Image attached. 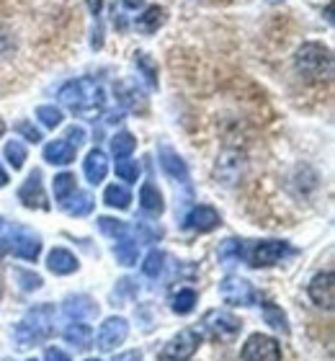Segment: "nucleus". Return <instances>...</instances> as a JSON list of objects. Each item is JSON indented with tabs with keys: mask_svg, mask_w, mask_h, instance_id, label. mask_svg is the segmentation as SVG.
I'll return each mask as SVG.
<instances>
[{
	"mask_svg": "<svg viewBox=\"0 0 335 361\" xmlns=\"http://www.w3.org/2000/svg\"><path fill=\"white\" fill-rule=\"evenodd\" d=\"M196 302H199V297H196V292L194 289H181L176 297H173V312L176 315H188L191 310L196 307Z\"/></svg>",
	"mask_w": 335,
	"mask_h": 361,
	"instance_id": "28",
	"label": "nucleus"
},
{
	"mask_svg": "<svg viewBox=\"0 0 335 361\" xmlns=\"http://www.w3.org/2000/svg\"><path fill=\"white\" fill-rule=\"evenodd\" d=\"M219 297H222L227 305H235V307H248L258 300V292L253 289V284L243 276H224L219 281Z\"/></svg>",
	"mask_w": 335,
	"mask_h": 361,
	"instance_id": "6",
	"label": "nucleus"
},
{
	"mask_svg": "<svg viewBox=\"0 0 335 361\" xmlns=\"http://www.w3.org/2000/svg\"><path fill=\"white\" fill-rule=\"evenodd\" d=\"M65 140L73 145V147H78L80 142H85V129H83V127H70V129H67Z\"/></svg>",
	"mask_w": 335,
	"mask_h": 361,
	"instance_id": "39",
	"label": "nucleus"
},
{
	"mask_svg": "<svg viewBox=\"0 0 335 361\" xmlns=\"http://www.w3.org/2000/svg\"><path fill=\"white\" fill-rule=\"evenodd\" d=\"M65 315L73 317V320H80V317H88L96 312V305H93V300L90 297H85V294H78V297H67L65 300Z\"/></svg>",
	"mask_w": 335,
	"mask_h": 361,
	"instance_id": "22",
	"label": "nucleus"
},
{
	"mask_svg": "<svg viewBox=\"0 0 335 361\" xmlns=\"http://www.w3.org/2000/svg\"><path fill=\"white\" fill-rule=\"evenodd\" d=\"M44 361H70V356L65 351H60V348H47Z\"/></svg>",
	"mask_w": 335,
	"mask_h": 361,
	"instance_id": "40",
	"label": "nucleus"
},
{
	"mask_svg": "<svg viewBox=\"0 0 335 361\" xmlns=\"http://www.w3.org/2000/svg\"><path fill=\"white\" fill-rule=\"evenodd\" d=\"M62 336H65V341L70 346L80 348V351L90 348V343H93V328H90L88 323H83V320H73V323L65 328Z\"/></svg>",
	"mask_w": 335,
	"mask_h": 361,
	"instance_id": "17",
	"label": "nucleus"
},
{
	"mask_svg": "<svg viewBox=\"0 0 335 361\" xmlns=\"http://www.w3.org/2000/svg\"><path fill=\"white\" fill-rule=\"evenodd\" d=\"M121 3H124L127 8H132V11H137V8H140L145 0H121Z\"/></svg>",
	"mask_w": 335,
	"mask_h": 361,
	"instance_id": "43",
	"label": "nucleus"
},
{
	"mask_svg": "<svg viewBox=\"0 0 335 361\" xmlns=\"http://www.w3.org/2000/svg\"><path fill=\"white\" fill-rule=\"evenodd\" d=\"M163 266H165L163 250H150L147 258H145V264H142V271H145V276L157 279L160 274H163Z\"/></svg>",
	"mask_w": 335,
	"mask_h": 361,
	"instance_id": "31",
	"label": "nucleus"
},
{
	"mask_svg": "<svg viewBox=\"0 0 335 361\" xmlns=\"http://www.w3.org/2000/svg\"><path fill=\"white\" fill-rule=\"evenodd\" d=\"M3 155H6L8 166L13 168V171H21L23 163H26V147H23V145L18 142V140H11V142L6 145Z\"/></svg>",
	"mask_w": 335,
	"mask_h": 361,
	"instance_id": "30",
	"label": "nucleus"
},
{
	"mask_svg": "<svg viewBox=\"0 0 335 361\" xmlns=\"http://www.w3.org/2000/svg\"><path fill=\"white\" fill-rule=\"evenodd\" d=\"M291 248L289 243L284 240H261L255 243L253 248H250V253H245V258L250 261V266H255V269H261V266H274L279 264L284 256H289Z\"/></svg>",
	"mask_w": 335,
	"mask_h": 361,
	"instance_id": "8",
	"label": "nucleus"
},
{
	"mask_svg": "<svg viewBox=\"0 0 335 361\" xmlns=\"http://www.w3.org/2000/svg\"><path fill=\"white\" fill-rule=\"evenodd\" d=\"M29 361H37V359H29Z\"/></svg>",
	"mask_w": 335,
	"mask_h": 361,
	"instance_id": "47",
	"label": "nucleus"
},
{
	"mask_svg": "<svg viewBox=\"0 0 335 361\" xmlns=\"http://www.w3.org/2000/svg\"><path fill=\"white\" fill-rule=\"evenodd\" d=\"M137 70H140L142 75H145V80H147L150 85H152V88H157V68L155 65H152V60H150L147 54H137Z\"/></svg>",
	"mask_w": 335,
	"mask_h": 361,
	"instance_id": "36",
	"label": "nucleus"
},
{
	"mask_svg": "<svg viewBox=\"0 0 335 361\" xmlns=\"http://www.w3.org/2000/svg\"><path fill=\"white\" fill-rule=\"evenodd\" d=\"M116 176H119L121 180H127V183H137V178H140V166H137V160H129V158L116 160Z\"/></svg>",
	"mask_w": 335,
	"mask_h": 361,
	"instance_id": "33",
	"label": "nucleus"
},
{
	"mask_svg": "<svg viewBox=\"0 0 335 361\" xmlns=\"http://www.w3.org/2000/svg\"><path fill=\"white\" fill-rule=\"evenodd\" d=\"M201 325L217 341H232L243 331V323L232 312H227V310H209L207 315L201 317Z\"/></svg>",
	"mask_w": 335,
	"mask_h": 361,
	"instance_id": "5",
	"label": "nucleus"
},
{
	"mask_svg": "<svg viewBox=\"0 0 335 361\" xmlns=\"http://www.w3.org/2000/svg\"><path fill=\"white\" fill-rule=\"evenodd\" d=\"M18 202L26 209H49V202H47L44 186H42V173L39 171H34L29 178L23 180V186L18 188Z\"/></svg>",
	"mask_w": 335,
	"mask_h": 361,
	"instance_id": "11",
	"label": "nucleus"
},
{
	"mask_svg": "<svg viewBox=\"0 0 335 361\" xmlns=\"http://www.w3.org/2000/svg\"><path fill=\"white\" fill-rule=\"evenodd\" d=\"M75 150L78 147H73L67 140H54L44 147V160L52 166H70L75 160Z\"/></svg>",
	"mask_w": 335,
	"mask_h": 361,
	"instance_id": "18",
	"label": "nucleus"
},
{
	"mask_svg": "<svg viewBox=\"0 0 335 361\" xmlns=\"http://www.w3.org/2000/svg\"><path fill=\"white\" fill-rule=\"evenodd\" d=\"M85 6H88L90 13L98 18V16H101V8H104V0H85Z\"/></svg>",
	"mask_w": 335,
	"mask_h": 361,
	"instance_id": "42",
	"label": "nucleus"
},
{
	"mask_svg": "<svg viewBox=\"0 0 335 361\" xmlns=\"http://www.w3.org/2000/svg\"><path fill=\"white\" fill-rule=\"evenodd\" d=\"M310 300L322 310H333L335 305V276L333 274H317L310 281Z\"/></svg>",
	"mask_w": 335,
	"mask_h": 361,
	"instance_id": "12",
	"label": "nucleus"
},
{
	"mask_svg": "<svg viewBox=\"0 0 335 361\" xmlns=\"http://www.w3.org/2000/svg\"><path fill=\"white\" fill-rule=\"evenodd\" d=\"M243 359L245 361H281V346L279 341L266 336V333H253L243 346Z\"/></svg>",
	"mask_w": 335,
	"mask_h": 361,
	"instance_id": "7",
	"label": "nucleus"
},
{
	"mask_svg": "<svg viewBox=\"0 0 335 361\" xmlns=\"http://www.w3.org/2000/svg\"><path fill=\"white\" fill-rule=\"evenodd\" d=\"M13 276L18 281L23 292H37L39 286H42V276L34 274V271H23V269H13Z\"/></svg>",
	"mask_w": 335,
	"mask_h": 361,
	"instance_id": "34",
	"label": "nucleus"
},
{
	"mask_svg": "<svg viewBox=\"0 0 335 361\" xmlns=\"http://www.w3.org/2000/svg\"><path fill=\"white\" fill-rule=\"evenodd\" d=\"M85 361H98V359H85Z\"/></svg>",
	"mask_w": 335,
	"mask_h": 361,
	"instance_id": "46",
	"label": "nucleus"
},
{
	"mask_svg": "<svg viewBox=\"0 0 335 361\" xmlns=\"http://www.w3.org/2000/svg\"><path fill=\"white\" fill-rule=\"evenodd\" d=\"M98 230L109 238H119L124 240L129 235V225L127 222H121V219H114V217H98Z\"/></svg>",
	"mask_w": 335,
	"mask_h": 361,
	"instance_id": "27",
	"label": "nucleus"
},
{
	"mask_svg": "<svg viewBox=\"0 0 335 361\" xmlns=\"http://www.w3.org/2000/svg\"><path fill=\"white\" fill-rule=\"evenodd\" d=\"M57 98H60L62 106H67L75 116H83V119H96L98 114L106 109V90L93 78L70 80L60 88Z\"/></svg>",
	"mask_w": 335,
	"mask_h": 361,
	"instance_id": "1",
	"label": "nucleus"
},
{
	"mask_svg": "<svg viewBox=\"0 0 335 361\" xmlns=\"http://www.w3.org/2000/svg\"><path fill=\"white\" fill-rule=\"evenodd\" d=\"M263 317H266V323L271 325L274 331H281L284 336L289 333V320H286V315L281 312V307H276V305L266 302V305H263Z\"/></svg>",
	"mask_w": 335,
	"mask_h": 361,
	"instance_id": "26",
	"label": "nucleus"
},
{
	"mask_svg": "<svg viewBox=\"0 0 335 361\" xmlns=\"http://www.w3.org/2000/svg\"><path fill=\"white\" fill-rule=\"evenodd\" d=\"M240 258H245V245H243V240L227 238V240L219 245V261H222L224 266H232L235 261H240Z\"/></svg>",
	"mask_w": 335,
	"mask_h": 361,
	"instance_id": "23",
	"label": "nucleus"
},
{
	"mask_svg": "<svg viewBox=\"0 0 335 361\" xmlns=\"http://www.w3.org/2000/svg\"><path fill=\"white\" fill-rule=\"evenodd\" d=\"M3 132H6V124H3V119H0V137H3Z\"/></svg>",
	"mask_w": 335,
	"mask_h": 361,
	"instance_id": "45",
	"label": "nucleus"
},
{
	"mask_svg": "<svg viewBox=\"0 0 335 361\" xmlns=\"http://www.w3.org/2000/svg\"><path fill=\"white\" fill-rule=\"evenodd\" d=\"M111 361H142V351H124V354H116Z\"/></svg>",
	"mask_w": 335,
	"mask_h": 361,
	"instance_id": "41",
	"label": "nucleus"
},
{
	"mask_svg": "<svg viewBox=\"0 0 335 361\" xmlns=\"http://www.w3.org/2000/svg\"><path fill=\"white\" fill-rule=\"evenodd\" d=\"M54 333V307L52 305H39L29 310L26 317L13 328V338L18 348H31L44 343Z\"/></svg>",
	"mask_w": 335,
	"mask_h": 361,
	"instance_id": "2",
	"label": "nucleus"
},
{
	"mask_svg": "<svg viewBox=\"0 0 335 361\" xmlns=\"http://www.w3.org/2000/svg\"><path fill=\"white\" fill-rule=\"evenodd\" d=\"M297 73L305 80H325L330 78L333 73V52H330L328 47L322 44H315V42H307L297 49Z\"/></svg>",
	"mask_w": 335,
	"mask_h": 361,
	"instance_id": "3",
	"label": "nucleus"
},
{
	"mask_svg": "<svg viewBox=\"0 0 335 361\" xmlns=\"http://www.w3.org/2000/svg\"><path fill=\"white\" fill-rule=\"evenodd\" d=\"M47 269L57 274V276H67V274L78 271V258L65 248H54L49 253V258H47Z\"/></svg>",
	"mask_w": 335,
	"mask_h": 361,
	"instance_id": "19",
	"label": "nucleus"
},
{
	"mask_svg": "<svg viewBox=\"0 0 335 361\" xmlns=\"http://www.w3.org/2000/svg\"><path fill=\"white\" fill-rule=\"evenodd\" d=\"M165 23V11L160 6H150L147 11L142 16H137V21H134V26H137V31H142V34H155L160 26Z\"/></svg>",
	"mask_w": 335,
	"mask_h": 361,
	"instance_id": "21",
	"label": "nucleus"
},
{
	"mask_svg": "<svg viewBox=\"0 0 335 361\" xmlns=\"http://www.w3.org/2000/svg\"><path fill=\"white\" fill-rule=\"evenodd\" d=\"M0 250L16 258H23V261H37L42 253V240H39V235H34L26 227L13 225L0 238Z\"/></svg>",
	"mask_w": 335,
	"mask_h": 361,
	"instance_id": "4",
	"label": "nucleus"
},
{
	"mask_svg": "<svg viewBox=\"0 0 335 361\" xmlns=\"http://www.w3.org/2000/svg\"><path fill=\"white\" fill-rule=\"evenodd\" d=\"M157 160H160V166L163 171L168 173V178L178 180V183H188V168L183 163L178 152L171 150L168 145H160V150H157Z\"/></svg>",
	"mask_w": 335,
	"mask_h": 361,
	"instance_id": "14",
	"label": "nucleus"
},
{
	"mask_svg": "<svg viewBox=\"0 0 335 361\" xmlns=\"http://www.w3.org/2000/svg\"><path fill=\"white\" fill-rule=\"evenodd\" d=\"M104 202L109 204L111 209H127L129 202H132V194H129L124 186H116V183H114V186H109L104 191Z\"/></svg>",
	"mask_w": 335,
	"mask_h": 361,
	"instance_id": "25",
	"label": "nucleus"
},
{
	"mask_svg": "<svg viewBox=\"0 0 335 361\" xmlns=\"http://www.w3.org/2000/svg\"><path fill=\"white\" fill-rule=\"evenodd\" d=\"M199 346H201V333L186 328V331H181L178 336H173V338L165 343L163 356L173 361H186L199 351Z\"/></svg>",
	"mask_w": 335,
	"mask_h": 361,
	"instance_id": "9",
	"label": "nucleus"
},
{
	"mask_svg": "<svg viewBox=\"0 0 335 361\" xmlns=\"http://www.w3.org/2000/svg\"><path fill=\"white\" fill-rule=\"evenodd\" d=\"M60 204L70 217H88L90 212H93V207H96V202H93V196H90L88 191H73V194L67 196V199H62Z\"/></svg>",
	"mask_w": 335,
	"mask_h": 361,
	"instance_id": "16",
	"label": "nucleus"
},
{
	"mask_svg": "<svg viewBox=\"0 0 335 361\" xmlns=\"http://www.w3.org/2000/svg\"><path fill=\"white\" fill-rule=\"evenodd\" d=\"M37 119L44 124V127L54 129L62 124V111L57 109V106H39L37 109Z\"/></svg>",
	"mask_w": 335,
	"mask_h": 361,
	"instance_id": "35",
	"label": "nucleus"
},
{
	"mask_svg": "<svg viewBox=\"0 0 335 361\" xmlns=\"http://www.w3.org/2000/svg\"><path fill=\"white\" fill-rule=\"evenodd\" d=\"M83 173H85V178L93 183V186H98L101 180L106 178V173H109V160H106L104 150H90L88 158H85V163H83Z\"/></svg>",
	"mask_w": 335,
	"mask_h": 361,
	"instance_id": "15",
	"label": "nucleus"
},
{
	"mask_svg": "<svg viewBox=\"0 0 335 361\" xmlns=\"http://www.w3.org/2000/svg\"><path fill=\"white\" fill-rule=\"evenodd\" d=\"M134 147H137V140H134L129 132H119V135H114L111 152L116 155V158H129V155L134 152Z\"/></svg>",
	"mask_w": 335,
	"mask_h": 361,
	"instance_id": "29",
	"label": "nucleus"
},
{
	"mask_svg": "<svg viewBox=\"0 0 335 361\" xmlns=\"http://www.w3.org/2000/svg\"><path fill=\"white\" fill-rule=\"evenodd\" d=\"M114 256H116V261L121 266H134L137 264V256H140V243H132L124 238L121 243L114 245Z\"/></svg>",
	"mask_w": 335,
	"mask_h": 361,
	"instance_id": "24",
	"label": "nucleus"
},
{
	"mask_svg": "<svg viewBox=\"0 0 335 361\" xmlns=\"http://www.w3.org/2000/svg\"><path fill=\"white\" fill-rule=\"evenodd\" d=\"M140 207L142 212H147L152 217H160L165 209V202H163V194L157 191L155 183H145L140 191Z\"/></svg>",
	"mask_w": 335,
	"mask_h": 361,
	"instance_id": "20",
	"label": "nucleus"
},
{
	"mask_svg": "<svg viewBox=\"0 0 335 361\" xmlns=\"http://www.w3.org/2000/svg\"><path fill=\"white\" fill-rule=\"evenodd\" d=\"M73 191H78V188H75V176L73 173L54 176V199H57V202L67 199V196L73 194Z\"/></svg>",
	"mask_w": 335,
	"mask_h": 361,
	"instance_id": "32",
	"label": "nucleus"
},
{
	"mask_svg": "<svg viewBox=\"0 0 335 361\" xmlns=\"http://www.w3.org/2000/svg\"><path fill=\"white\" fill-rule=\"evenodd\" d=\"M168 361H173V359H168Z\"/></svg>",
	"mask_w": 335,
	"mask_h": 361,
	"instance_id": "48",
	"label": "nucleus"
},
{
	"mask_svg": "<svg viewBox=\"0 0 335 361\" xmlns=\"http://www.w3.org/2000/svg\"><path fill=\"white\" fill-rule=\"evenodd\" d=\"M121 101H124V106H129L132 111H137V109H140V111H145V96H142V93H137V90H127Z\"/></svg>",
	"mask_w": 335,
	"mask_h": 361,
	"instance_id": "38",
	"label": "nucleus"
},
{
	"mask_svg": "<svg viewBox=\"0 0 335 361\" xmlns=\"http://www.w3.org/2000/svg\"><path fill=\"white\" fill-rule=\"evenodd\" d=\"M129 336V323L124 320V317H109V320H104V325H101V331H98V348L101 351H114L116 346H121L124 341H127Z\"/></svg>",
	"mask_w": 335,
	"mask_h": 361,
	"instance_id": "10",
	"label": "nucleus"
},
{
	"mask_svg": "<svg viewBox=\"0 0 335 361\" xmlns=\"http://www.w3.org/2000/svg\"><path fill=\"white\" fill-rule=\"evenodd\" d=\"M16 132H18V135H23L29 142H34V145L42 140V132H39L34 124H29V121H18V124H16Z\"/></svg>",
	"mask_w": 335,
	"mask_h": 361,
	"instance_id": "37",
	"label": "nucleus"
},
{
	"mask_svg": "<svg viewBox=\"0 0 335 361\" xmlns=\"http://www.w3.org/2000/svg\"><path fill=\"white\" fill-rule=\"evenodd\" d=\"M6 183H8V173L3 171V168H0V188L6 186Z\"/></svg>",
	"mask_w": 335,
	"mask_h": 361,
	"instance_id": "44",
	"label": "nucleus"
},
{
	"mask_svg": "<svg viewBox=\"0 0 335 361\" xmlns=\"http://www.w3.org/2000/svg\"><path fill=\"white\" fill-rule=\"evenodd\" d=\"M219 222H222V217H219V212H217L214 207L199 204V207H194V209L186 214V222H183V225H186L188 230H194V233H212L214 227H219Z\"/></svg>",
	"mask_w": 335,
	"mask_h": 361,
	"instance_id": "13",
	"label": "nucleus"
}]
</instances>
